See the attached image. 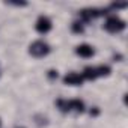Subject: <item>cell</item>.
Returning <instances> with one entry per match:
<instances>
[{"mask_svg": "<svg viewBox=\"0 0 128 128\" xmlns=\"http://www.w3.org/2000/svg\"><path fill=\"white\" fill-rule=\"evenodd\" d=\"M29 53L32 56H35V57H44V56H47L50 53V47L44 41H35L29 48Z\"/></svg>", "mask_w": 128, "mask_h": 128, "instance_id": "6da1fadb", "label": "cell"}, {"mask_svg": "<svg viewBox=\"0 0 128 128\" xmlns=\"http://www.w3.org/2000/svg\"><path fill=\"white\" fill-rule=\"evenodd\" d=\"M104 27H106V30L112 32V33H118L125 29V21L120 20L119 17H110V18H107Z\"/></svg>", "mask_w": 128, "mask_h": 128, "instance_id": "7a4b0ae2", "label": "cell"}, {"mask_svg": "<svg viewBox=\"0 0 128 128\" xmlns=\"http://www.w3.org/2000/svg\"><path fill=\"white\" fill-rule=\"evenodd\" d=\"M35 27H36V30H38L39 33H47V32H50V30H51V21H50V18H47V17L41 15V17L36 20Z\"/></svg>", "mask_w": 128, "mask_h": 128, "instance_id": "3957f363", "label": "cell"}, {"mask_svg": "<svg viewBox=\"0 0 128 128\" xmlns=\"http://www.w3.org/2000/svg\"><path fill=\"white\" fill-rule=\"evenodd\" d=\"M63 83L70 84V86H80L83 83V77L78 72H70V74H66L63 77Z\"/></svg>", "mask_w": 128, "mask_h": 128, "instance_id": "277c9868", "label": "cell"}, {"mask_svg": "<svg viewBox=\"0 0 128 128\" xmlns=\"http://www.w3.org/2000/svg\"><path fill=\"white\" fill-rule=\"evenodd\" d=\"M76 53L80 56V57H92L94 56V48H92V45H89V44H80L77 48H76Z\"/></svg>", "mask_w": 128, "mask_h": 128, "instance_id": "5b68a950", "label": "cell"}, {"mask_svg": "<svg viewBox=\"0 0 128 128\" xmlns=\"http://www.w3.org/2000/svg\"><path fill=\"white\" fill-rule=\"evenodd\" d=\"M82 77H83V80H95V78L98 77L96 68H94V66H86L84 71H83V74H82Z\"/></svg>", "mask_w": 128, "mask_h": 128, "instance_id": "8992f818", "label": "cell"}, {"mask_svg": "<svg viewBox=\"0 0 128 128\" xmlns=\"http://www.w3.org/2000/svg\"><path fill=\"white\" fill-rule=\"evenodd\" d=\"M96 74H98V77L108 76V74H110V68H108L107 65H101V66H98V68H96Z\"/></svg>", "mask_w": 128, "mask_h": 128, "instance_id": "52a82bcc", "label": "cell"}, {"mask_svg": "<svg viewBox=\"0 0 128 128\" xmlns=\"http://www.w3.org/2000/svg\"><path fill=\"white\" fill-rule=\"evenodd\" d=\"M72 32H76V33H82V32H83V24L78 23V21L72 23Z\"/></svg>", "mask_w": 128, "mask_h": 128, "instance_id": "ba28073f", "label": "cell"}, {"mask_svg": "<svg viewBox=\"0 0 128 128\" xmlns=\"http://www.w3.org/2000/svg\"><path fill=\"white\" fill-rule=\"evenodd\" d=\"M48 76H50L51 78H54V77H57V72H56V71H50V74H48Z\"/></svg>", "mask_w": 128, "mask_h": 128, "instance_id": "9c48e42d", "label": "cell"}]
</instances>
